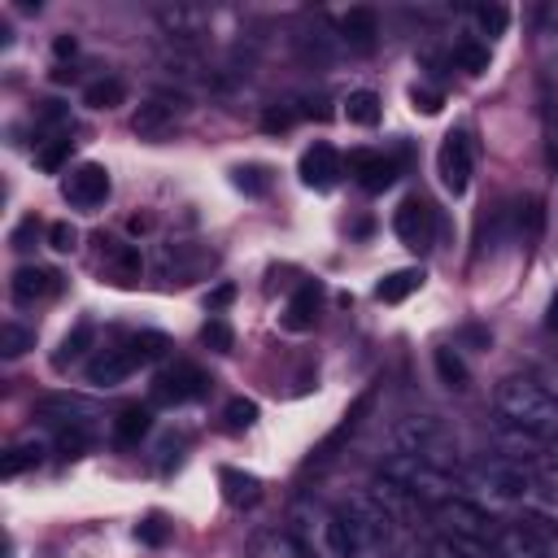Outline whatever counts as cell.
I'll list each match as a JSON object with an SVG mask.
<instances>
[{
    "instance_id": "obj_1",
    "label": "cell",
    "mask_w": 558,
    "mask_h": 558,
    "mask_svg": "<svg viewBox=\"0 0 558 558\" xmlns=\"http://www.w3.org/2000/svg\"><path fill=\"white\" fill-rule=\"evenodd\" d=\"M493 405H497V423L519 427L523 436H532L541 445L558 440V397L541 379H532V375L501 379L493 392Z\"/></svg>"
},
{
    "instance_id": "obj_2",
    "label": "cell",
    "mask_w": 558,
    "mask_h": 558,
    "mask_svg": "<svg viewBox=\"0 0 558 558\" xmlns=\"http://www.w3.org/2000/svg\"><path fill=\"white\" fill-rule=\"evenodd\" d=\"M288 536L310 554V558H353L349 532L340 510H327L318 501H296L288 514Z\"/></svg>"
},
{
    "instance_id": "obj_3",
    "label": "cell",
    "mask_w": 558,
    "mask_h": 558,
    "mask_svg": "<svg viewBox=\"0 0 558 558\" xmlns=\"http://www.w3.org/2000/svg\"><path fill=\"white\" fill-rule=\"evenodd\" d=\"M392 453H414V458H423L432 466H445V471L458 466V440L432 414H405L392 427Z\"/></svg>"
},
{
    "instance_id": "obj_4",
    "label": "cell",
    "mask_w": 558,
    "mask_h": 558,
    "mask_svg": "<svg viewBox=\"0 0 558 558\" xmlns=\"http://www.w3.org/2000/svg\"><path fill=\"white\" fill-rule=\"evenodd\" d=\"M379 475H388V480H397L410 497H418L423 506H436V501H445L449 493H453V471H445V466H432V462H423V458H414V453H392V458H384V471Z\"/></svg>"
},
{
    "instance_id": "obj_5",
    "label": "cell",
    "mask_w": 558,
    "mask_h": 558,
    "mask_svg": "<svg viewBox=\"0 0 558 558\" xmlns=\"http://www.w3.org/2000/svg\"><path fill=\"white\" fill-rule=\"evenodd\" d=\"M432 519L445 527V536L466 541V545H488V541L497 536L488 510L475 506V501H466V497H445V501H436V506H432Z\"/></svg>"
},
{
    "instance_id": "obj_6",
    "label": "cell",
    "mask_w": 558,
    "mask_h": 558,
    "mask_svg": "<svg viewBox=\"0 0 558 558\" xmlns=\"http://www.w3.org/2000/svg\"><path fill=\"white\" fill-rule=\"evenodd\" d=\"M471 170H475V148H471V135L466 131H449L440 140V153H436V174L445 183V192L462 196L471 187Z\"/></svg>"
},
{
    "instance_id": "obj_7",
    "label": "cell",
    "mask_w": 558,
    "mask_h": 558,
    "mask_svg": "<svg viewBox=\"0 0 558 558\" xmlns=\"http://www.w3.org/2000/svg\"><path fill=\"white\" fill-rule=\"evenodd\" d=\"M392 231H397V240H401L405 248L427 253V248L436 244V209H432L423 196H405V201L397 205V214H392Z\"/></svg>"
},
{
    "instance_id": "obj_8",
    "label": "cell",
    "mask_w": 558,
    "mask_h": 558,
    "mask_svg": "<svg viewBox=\"0 0 558 558\" xmlns=\"http://www.w3.org/2000/svg\"><path fill=\"white\" fill-rule=\"evenodd\" d=\"M209 392V375L196 362H174L153 379V401L157 405H183Z\"/></svg>"
},
{
    "instance_id": "obj_9",
    "label": "cell",
    "mask_w": 558,
    "mask_h": 558,
    "mask_svg": "<svg viewBox=\"0 0 558 558\" xmlns=\"http://www.w3.org/2000/svg\"><path fill=\"white\" fill-rule=\"evenodd\" d=\"M471 484L484 488L488 497H501V501H527V488H532V471L523 462H510V458H497L480 471H471Z\"/></svg>"
},
{
    "instance_id": "obj_10",
    "label": "cell",
    "mask_w": 558,
    "mask_h": 558,
    "mask_svg": "<svg viewBox=\"0 0 558 558\" xmlns=\"http://www.w3.org/2000/svg\"><path fill=\"white\" fill-rule=\"evenodd\" d=\"M61 196L74 205V209H96L109 201V170L100 161H83L74 166L65 179H61Z\"/></svg>"
},
{
    "instance_id": "obj_11",
    "label": "cell",
    "mask_w": 558,
    "mask_h": 558,
    "mask_svg": "<svg viewBox=\"0 0 558 558\" xmlns=\"http://www.w3.org/2000/svg\"><path fill=\"white\" fill-rule=\"evenodd\" d=\"M179 118H183V100L148 96V100L135 109V118H131V131H135L140 140H166V135L179 126Z\"/></svg>"
},
{
    "instance_id": "obj_12",
    "label": "cell",
    "mask_w": 558,
    "mask_h": 558,
    "mask_svg": "<svg viewBox=\"0 0 558 558\" xmlns=\"http://www.w3.org/2000/svg\"><path fill=\"white\" fill-rule=\"evenodd\" d=\"M340 174H344V161H340V153L331 148V144H310L305 153H301V183L305 187H314V192H331L336 183H340Z\"/></svg>"
},
{
    "instance_id": "obj_13",
    "label": "cell",
    "mask_w": 558,
    "mask_h": 558,
    "mask_svg": "<svg viewBox=\"0 0 558 558\" xmlns=\"http://www.w3.org/2000/svg\"><path fill=\"white\" fill-rule=\"evenodd\" d=\"M140 371V362L131 357V349L126 344H113V349H100L92 362H87V384L92 388H118V384H126L131 375Z\"/></svg>"
},
{
    "instance_id": "obj_14",
    "label": "cell",
    "mask_w": 558,
    "mask_h": 558,
    "mask_svg": "<svg viewBox=\"0 0 558 558\" xmlns=\"http://www.w3.org/2000/svg\"><path fill=\"white\" fill-rule=\"evenodd\" d=\"M349 174H353L366 192H384V187H392V179H397V157L357 148V153H349Z\"/></svg>"
},
{
    "instance_id": "obj_15",
    "label": "cell",
    "mask_w": 558,
    "mask_h": 558,
    "mask_svg": "<svg viewBox=\"0 0 558 558\" xmlns=\"http://www.w3.org/2000/svg\"><path fill=\"white\" fill-rule=\"evenodd\" d=\"M61 288V275L48 270V266H17L13 279H9V292L17 305H35V301H48L52 292Z\"/></svg>"
},
{
    "instance_id": "obj_16",
    "label": "cell",
    "mask_w": 558,
    "mask_h": 558,
    "mask_svg": "<svg viewBox=\"0 0 558 558\" xmlns=\"http://www.w3.org/2000/svg\"><path fill=\"white\" fill-rule=\"evenodd\" d=\"M157 22H161V31H166L174 44H192V39L205 31L209 9H201V4H161V9H157Z\"/></svg>"
},
{
    "instance_id": "obj_17",
    "label": "cell",
    "mask_w": 558,
    "mask_h": 558,
    "mask_svg": "<svg viewBox=\"0 0 558 558\" xmlns=\"http://www.w3.org/2000/svg\"><path fill=\"white\" fill-rule=\"evenodd\" d=\"M100 270H105V279H113V283H135V279L144 275V257H140V244L105 240V244H100Z\"/></svg>"
},
{
    "instance_id": "obj_18",
    "label": "cell",
    "mask_w": 558,
    "mask_h": 558,
    "mask_svg": "<svg viewBox=\"0 0 558 558\" xmlns=\"http://www.w3.org/2000/svg\"><path fill=\"white\" fill-rule=\"evenodd\" d=\"M493 554H497V558H549V554H545V541H541V532H536L532 523L497 527Z\"/></svg>"
},
{
    "instance_id": "obj_19",
    "label": "cell",
    "mask_w": 558,
    "mask_h": 558,
    "mask_svg": "<svg viewBox=\"0 0 558 558\" xmlns=\"http://www.w3.org/2000/svg\"><path fill=\"white\" fill-rule=\"evenodd\" d=\"M371 497L384 506V514L401 527V523H414L418 519V510H423V501L418 497H410L397 480H388V475H375V484H371Z\"/></svg>"
},
{
    "instance_id": "obj_20",
    "label": "cell",
    "mask_w": 558,
    "mask_h": 558,
    "mask_svg": "<svg viewBox=\"0 0 558 558\" xmlns=\"http://www.w3.org/2000/svg\"><path fill=\"white\" fill-rule=\"evenodd\" d=\"M527 501H532V510H536L532 523H558V462L532 475Z\"/></svg>"
},
{
    "instance_id": "obj_21",
    "label": "cell",
    "mask_w": 558,
    "mask_h": 558,
    "mask_svg": "<svg viewBox=\"0 0 558 558\" xmlns=\"http://www.w3.org/2000/svg\"><path fill=\"white\" fill-rule=\"evenodd\" d=\"M318 296H323V288H318V283H301V288L292 292L288 310H283V327H288V331H305V327H314Z\"/></svg>"
},
{
    "instance_id": "obj_22",
    "label": "cell",
    "mask_w": 558,
    "mask_h": 558,
    "mask_svg": "<svg viewBox=\"0 0 558 558\" xmlns=\"http://www.w3.org/2000/svg\"><path fill=\"white\" fill-rule=\"evenodd\" d=\"M340 35H344L353 48H371V44H375V35H379V17H375V9L353 4V9L340 17Z\"/></svg>"
},
{
    "instance_id": "obj_23",
    "label": "cell",
    "mask_w": 558,
    "mask_h": 558,
    "mask_svg": "<svg viewBox=\"0 0 558 558\" xmlns=\"http://www.w3.org/2000/svg\"><path fill=\"white\" fill-rule=\"evenodd\" d=\"M418 288H423V270H418V266H405V270L384 275L379 288H375V296H379L384 305H397V301H405V296L418 292Z\"/></svg>"
},
{
    "instance_id": "obj_24",
    "label": "cell",
    "mask_w": 558,
    "mask_h": 558,
    "mask_svg": "<svg viewBox=\"0 0 558 558\" xmlns=\"http://www.w3.org/2000/svg\"><path fill=\"white\" fill-rule=\"evenodd\" d=\"M122 100H126V87H122V78H113V74L92 78V83L83 87V105H87V109H118Z\"/></svg>"
},
{
    "instance_id": "obj_25",
    "label": "cell",
    "mask_w": 558,
    "mask_h": 558,
    "mask_svg": "<svg viewBox=\"0 0 558 558\" xmlns=\"http://www.w3.org/2000/svg\"><path fill=\"white\" fill-rule=\"evenodd\" d=\"M148 423H153V414H148L144 405H126V410H118V418H113V440H118V445H135V440L148 432Z\"/></svg>"
},
{
    "instance_id": "obj_26",
    "label": "cell",
    "mask_w": 558,
    "mask_h": 558,
    "mask_svg": "<svg viewBox=\"0 0 558 558\" xmlns=\"http://www.w3.org/2000/svg\"><path fill=\"white\" fill-rule=\"evenodd\" d=\"M344 118H349L353 126H375V122H379V96H375L371 87L349 92V100H344Z\"/></svg>"
},
{
    "instance_id": "obj_27",
    "label": "cell",
    "mask_w": 558,
    "mask_h": 558,
    "mask_svg": "<svg viewBox=\"0 0 558 558\" xmlns=\"http://www.w3.org/2000/svg\"><path fill=\"white\" fill-rule=\"evenodd\" d=\"M92 336H96V331H92V323H74V331L61 340V349H57V357H52V362H57L61 371H65V366H74V362H83V357H87V349H92Z\"/></svg>"
},
{
    "instance_id": "obj_28",
    "label": "cell",
    "mask_w": 558,
    "mask_h": 558,
    "mask_svg": "<svg viewBox=\"0 0 558 558\" xmlns=\"http://www.w3.org/2000/svg\"><path fill=\"white\" fill-rule=\"evenodd\" d=\"M432 362H436V375H440V384H445V388H453V392H462V388H466V362L458 357V349L440 344V349L432 353Z\"/></svg>"
},
{
    "instance_id": "obj_29",
    "label": "cell",
    "mask_w": 558,
    "mask_h": 558,
    "mask_svg": "<svg viewBox=\"0 0 558 558\" xmlns=\"http://www.w3.org/2000/svg\"><path fill=\"white\" fill-rule=\"evenodd\" d=\"M218 480H222V497H227L231 506H253V501H257V480H253V475H240V471L222 466Z\"/></svg>"
},
{
    "instance_id": "obj_30",
    "label": "cell",
    "mask_w": 558,
    "mask_h": 558,
    "mask_svg": "<svg viewBox=\"0 0 558 558\" xmlns=\"http://www.w3.org/2000/svg\"><path fill=\"white\" fill-rule=\"evenodd\" d=\"M453 65L466 74H484L488 70V44L484 39H458L453 44Z\"/></svg>"
},
{
    "instance_id": "obj_31",
    "label": "cell",
    "mask_w": 558,
    "mask_h": 558,
    "mask_svg": "<svg viewBox=\"0 0 558 558\" xmlns=\"http://www.w3.org/2000/svg\"><path fill=\"white\" fill-rule=\"evenodd\" d=\"M70 144H74V140H70L65 131H57V135H48V140L39 144V153H35V161H39V170H48V174H52V170H61V161L70 157Z\"/></svg>"
},
{
    "instance_id": "obj_32",
    "label": "cell",
    "mask_w": 558,
    "mask_h": 558,
    "mask_svg": "<svg viewBox=\"0 0 558 558\" xmlns=\"http://www.w3.org/2000/svg\"><path fill=\"white\" fill-rule=\"evenodd\" d=\"M31 344H35V331H31V327H22V323H13V318L0 327V353H4V357H22Z\"/></svg>"
},
{
    "instance_id": "obj_33",
    "label": "cell",
    "mask_w": 558,
    "mask_h": 558,
    "mask_svg": "<svg viewBox=\"0 0 558 558\" xmlns=\"http://www.w3.org/2000/svg\"><path fill=\"white\" fill-rule=\"evenodd\" d=\"M44 458V445L39 440H22V445H13L9 453H4V462H0V471L4 475H17V471H26V466H35Z\"/></svg>"
},
{
    "instance_id": "obj_34",
    "label": "cell",
    "mask_w": 558,
    "mask_h": 558,
    "mask_svg": "<svg viewBox=\"0 0 558 558\" xmlns=\"http://www.w3.org/2000/svg\"><path fill=\"white\" fill-rule=\"evenodd\" d=\"M257 558H310L288 532H270L262 545H257Z\"/></svg>"
},
{
    "instance_id": "obj_35",
    "label": "cell",
    "mask_w": 558,
    "mask_h": 558,
    "mask_svg": "<svg viewBox=\"0 0 558 558\" xmlns=\"http://www.w3.org/2000/svg\"><path fill=\"white\" fill-rule=\"evenodd\" d=\"M427 558H480V545H466V541H453V536H440L432 541Z\"/></svg>"
},
{
    "instance_id": "obj_36",
    "label": "cell",
    "mask_w": 558,
    "mask_h": 558,
    "mask_svg": "<svg viewBox=\"0 0 558 558\" xmlns=\"http://www.w3.org/2000/svg\"><path fill=\"white\" fill-rule=\"evenodd\" d=\"M475 22H480L484 35H501L506 22H510V13H506L501 4H475Z\"/></svg>"
},
{
    "instance_id": "obj_37",
    "label": "cell",
    "mask_w": 558,
    "mask_h": 558,
    "mask_svg": "<svg viewBox=\"0 0 558 558\" xmlns=\"http://www.w3.org/2000/svg\"><path fill=\"white\" fill-rule=\"evenodd\" d=\"M201 340H205L214 353H231V340H235V336H231V327H227L222 318H209V323L201 327Z\"/></svg>"
},
{
    "instance_id": "obj_38",
    "label": "cell",
    "mask_w": 558,
    "mask_h": 558,
    "mask_svg": "<svg viewBox=\"0 0 558 558\" xmlns=\"http://www.w3.org/2000/svg\"><path fill=\"white\" fill-rule=\"evenodd\" d=\"M222 418H227V427H231V432H240V427H248V423L257 418V405H253V401H244V397H235V401H227Z\"/></svg>"
},
{
    "instance_id": "obj_39",
    "label": "cell",
    "mask_w": 558,
    "mask_h": 558,
    "mask_svg": "<svg viewBox=\"0 0 558 558\" xmlns=\"http://www.w3.org/2000/svg\"><path fill=\"white\" fill-rule=\"evenodd\" d=\"M410 100H414V109H423V113H440V92L427 87V83H414V87H410Z\"/></svg>"
},
{
    "instance_id": "obj_40",
    "label": "cell",
    "mask_w": 558,
    "mask_h": 558,
    "mask_svg": "<svg viewBox=\"0 0 558 558\" xmlns=\"http://www.w3.org/2000/svg\"><path fill=\"white\" fill-rule=\"evenodd\" d=\"M74 240H78V231H74L70 222H52V227H48V244H52L57 253H70Z\"/></svg>"
},
{
    "instance_id": "obj_41",
    "label": "cell",
    "mask_w": 558,
    "mask_h": 558,
    "mask_svg": "<svg viewBox=\"0 0 558 558\" xmlns=\"http://www.w3.org/2000/svg\"><path fill=\"white\" fill-rule=\"evenodd\" d=\"M262 126H266V131H288V126H292V109L270 105V109L262 113Z\"/></svg>"
},
{
    "instance_id": "obj_42",
    "label": "cell",
    "mask_w": 558,
    "mask_h": 558,
    "mask_svg": "<svg viewBox=\"0 0 558 558\" xmlns=\"http://www.w3.org/2000/svg\"><path fill=\"white\" fill-rule=\"evenodd\" d=\"M235 183H240V187H248V192H266V179H262V170H257V166L235 170Z\"/></svg>"
},
{
    "instance_id": "obj_43",
    "label": "cell",
    "mask_w": 558,
    "mask_h": 558,
    "mask_svg": "<svg viewBox=\"0 0 558 558\" xmlns=\"http://www.w3.org/2000/svg\"><path fill=\"white\" fill-rule=\"evenodd\" d=\"M140 536H144V541H153V545H157V541H161V536H166V532H161V527H157V519H148V523H144V527H140Z\"/></svg>"
},
{
    "instance_id": "obj_44",
    "label": "cell",
    "mask_w": 558,
    "mask_h": 558,
    "mask_svg": "<svg viewBox=\"0 0 558 558\" xmlns=\"http://www.w3.org/2000/svg\"><path fill=\"white\" fill-rule=\"evenodd\" d=\"M65 52H74V39L61 35V39H57V57H65Z\"/></svg>"
},
{
    "instance_id": "obj_45",
    "label": "cell",
    "mask_w": 558,
    "mask_h": 558,
    "mask_svg": "<svg viewBox=\"0 0 558 558\" xmlns=\"http://www.w3.org/2000/svg\"><path fill=\"white\" fill-rule=\"evenodd\" d=\"M549 327L558 331V292H554V301H549Z\"/></svg>"
},
{
    "instance_id": "obj_46",
    "label": "cell",
    "mask_w": 558,
    "mask_h": 558,
    "mask_svg": "<svg viewBox=\"0 0 558 558\" xmlns=\"http://www.w3.org/2000/svg\"><path fill=\"white\" fill-rule=\"evenodd\" d=\"M397 558H427V554H414V549H401Z\"/></svg>"
},
{
    "instance_id": "obj_47",
    "label": "cell",
    "mask_w": 558,
    "mask_h": 558,
    "mask_svg": "<svg viewBox=\"0 0 558 558\" xmlns=\"http://www.w3.org/2000/svg\"><path fill=\"white\" fill-rule=\"evenodd\" d=\"M554 462H558V458H554Z\"/></svg>"
}]
</instances>
